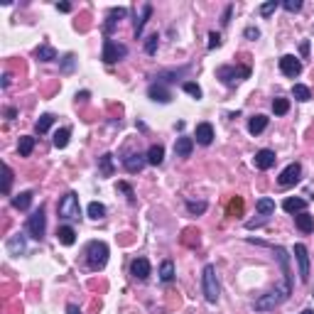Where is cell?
Wrapping results in <instances>:
<instances>
[{
  "label": "cell",
  "instance_id": "cell-16",
  "mask_svg": "<svg viewBox=\"0 0 314 314\" xmlns=\"http://www.w3.org/2000/svg\"><path fill=\"white\" fill-rule=\"evenodd\" d=\"M147 96H150L152 101H160V103H169V101H172V93H169V89H165L160 81H157V84H152V86L147 89Z\"/></svg>",
  "mask_w": 314,
  "mask_h": 314
},
{
  "label": "cell",
  "instance_id": "cell-50",
  "mask_svg": "<svg viewBox=\"0 0 314 314\" xmlns=\"http://www.w3.org/2000/svg\"><path fill=\"white\" fill-rule=\"evenodd\" d=\"M67 314H81V309H78L76 304H69V307H67Z\"/></svg>",
  "mask_w": 314,
  "mask_h": 314
},
{
  "label": "cell",
  "instance_id": "cell-28",
  "mask_svg": "<svg viewBox=\"0 0 314 314\" xmlns=\"http://www.w3.org/2000/svg\"><path fill=\"white\" fill-rule=\"evenodd\" d=\"M34 150V138H30V135H23L20 138V143H17V152H20V157H30Z\"/></svg>",
  "mask_w": 314,
  "mask_h": 314
},
{
  "label": "cell",
  "instance_id": "cell-34",
  "mask_svg": "<svg viewBox=\"0 0 314 314\" xmlns=\"http://www.w3.org/2000/svg\"><path fill=\"white\" fill-rule=\"evenodd\" d=\"M287 111H290V101H287V99H280V96H278V99L272 101V113H275V115H285Z\"/></svg>",
  "mask_w": 314,
  "mask_h": 314
},
{
  "label": "cell",
  "instance_id": "cell-12",
  "mask_svg": "<svg viewBox=\"0 0 314 314\" xmlns=\"http://www.w3.org/2000/svg\"><path fill=\"white\" fill-rule=\"evenodd\" d=\"M130 275L135 280H147L150 278V260L147 258H135L130 263Z\"/></svg>",
  "mask_w": 314,
  "mask_h": 314
},
{
  "label": "cell",
  "instance_id": "cell-53",
  "mask_svg": "<svg viewBox=\"0 0 314 314\" xmlns=\"http://www.w3.org/2000/svg\"><path fill=\"white\" fill-rule=\"evenodd\" d=\"M300 314H314V309H304V312H300Z\"/></svg>",
  "mask_w": 314,
  "mask_h": 314
},
{
  "label": "cell",
  "instance_id": "cell-15",
  "mask_svg": "<svg viewBox=\"0 0 314 314\" xmlns=\"http://www.w3.org/2000/svg\"><path fill=\"white\" fill-rule=\"evenodd\" d=\"M275 152L272 150H258L256 152V157H253V162H256V167L258 169H270L272 165H275Z\"/></svg>",
  "mask_w": 314,
  "mask_h": 314
},
{
  "label": "cell",
  "instance_id": "cell-1",
  "mask_svg": "<svg viewBox=\"0 0 314 314\" xmlns=\"http://www.w3.org/2000/svg\"><path fill=\"white\" fill-rule=\"evenodd\" d=\"M290 292H292V275H282L280 285H275L270 292H265L263 297H258V300H256V304H253V309H258V312L275 309V307H280V304L290 297Z\"/></svg>",
  "mask_w": 314,
  "mask_h": 314
},
{
  "label": "cell",
  "instance_id": "cell-13",
  "mask_svg": "<svg viewBox=\"0 0 314 314\" xmlns=\"http://www.w3.org/2000/svg\"><path fill=\"white\" fill-rule=\"evenodd\" d=\"M125 15H128V10L125 8H113L111 12H108V17H106V25H103V32L106 34H111L113 32V27L121 23V20H125Z\"/></svg>",
  "mask_w": 314,
  "mask_h": 314
},
{
  "label": "cell",
  "instance_id": "cell-38",
  "mask_svg": "<svg viewBox=\"0 0 314 314\" xmlns=\"http://www.w3.org/2000/svg\"><path fill=\"white\" fill-rule=\"evenodd\" d=\"M101 174L103 177H111L113 174V155H103L101 157Z\"/></svg>",
  "mask_w": 314,
  "mask_h": 314
},
{
  "label": "cell",
  "instance_id": "cell-44",
  "mask_svg": "<svg viewBox=\"0 0 314 314\" xmlns=\"http://www.w3.org/2000/svg\"><path fill=\"white\" fill-rule=\"evenodd\" d=\"M216 47H221V34L209 32V49H216Z\"/></svg>",
  "mask_w": 314,
  "mask_h": 314
},
{
  "label": "cell",
  "instance_id": "cell-4",
  "mask_svg": "<svg viewBox=\"0 0 314 314\" xmlns=\"http://www.w3.org/2000/svg\"><path fill=\"white\" fill-rule=\"evenodd\" d=\"M56 213H59V219H64V221H76L78 216H81V206H78V197L74 191H67L59 204H56Z\"/></svg>",
  "mask_w": 314,
  "mask_h": 314
},
{
  "label": "cell",
  "instance_id": "cell-51",
  "mask_svg": "<svg viewBox=\"0 0 314 314\" xmlns=\"http://www.w3.org/2000/svg\"><path fill=\"white\" fill-rule=\"evenodd\" d=\"M10 81H12V76L10 74H5V76H3V89H8V86H10Z\"/></svg>",
  "mask_w": 314,
  "mask_h": 314
},
{
  "label": "cell",
  "instance_id": "cell-29",
  "mask_svg": "<svg viewBox=\"0 0 314 314\" xmlns=\"http://www.w3.org/2000/svg\"><path fill=\"white\" fill-rule=\"evenodd\" d=\"M69 138H71V130L69 128H59L54 133V147L56 150H64L69 145Z\"/></svg>",
  "mask_w": 314,
  "mask_h": 314
},
{
  "label": "cell",
  "instance_id": "cell-8",
  "mask_svg": "<svg viewBox=\"0 0 314 314\" xmlns=\"http://www.w3.org/2000/svg\"><path fill=\"white\" fill-rule=\"evenodd\" d=\"M300 180H302V165H300V162H292V165H287V167L280 172L278 184H280L282 189H287V187H295Z\"/></svg>",
  "mask_w": 314,
  "mask_h": 314
},
{
  "label": "cell",
  "instance_id": "cell-2",
  "mask_svg": "<svg viewBox=\"0 0 314 314\" xmlns=\"http://www.w3.org/2000/svg\"><path fill=\"white\" fill-rule=\"evenodd\" d=\"M86 263L91 270H103L108 263V246L103 241H91L86 246Z\"/></svg>",
  "mask_w": 314,
  "mask_h": 314
},
{
  "label": "cell",
  "instance_id": "cell-46",
  "mask_svg": "<svg viewBox=\"0 0 314 314\" xmlns=\"http://www.w3.org/2000/svg\"><path fill=\"white\" fill-rule=\"evenodd\" d=\"M231 12H233V5H228L224 10V15H221V25H228L231 23Z\"/></svg>",
  "mask_w": 314,
  "mask_h": 314
},
{
  "label": "cell",
  "instance_id": "cell-27",
  "mask_svg": "<svg viewBox=\"0 0 314 314\" xmlns=\"http://www.w3.org/2000/svg\"><path fill=\"white\" fill-rule=\"evenodd\" d=\"M52 123H54V115L52 113H45V115H40V121L34 123V133L37 135H45L49 128H52Z\"/></svg>",
  "mask_w": 314,
  "mask_h": 314
},
{
  "label": "cell",
  "instance_id": "cell-48",
  "mask_svg": "<svg viewBox=\"0 0 314 314\" xmlns=\"http://www.w3.org/2000/svg\"><path fill=\"white\" fill-rule=\"evenodd\" d=\"M56 10L59 12H71V5H69V3H56Z\"/></svg>",
  "mask_w": 314,
  "mask_h": 314
},
{
  "label": "cell",
  "instance_id": "cell-33",
  "mask_svg": "<svg viewBox=\"0 0 314 314\" xmlns=\"http://www.w3.org/2000/svg\"><path fill=\"white\" fill-rule=\"evenodd\" d=\"M89 216L93 219V221H101V219H106V206L99 202H91L89 204Z\"/></svg>",
  "mask_w": 314,
  "mask_h": 314
},
{
  "label": "cell",
  "instance_id": "cell-19",
  "mask_svg": "<svg viewBox=\"0 0 314 314\" xmlns=\"http://www.w3.org/2000/svg\"><path fill=\"white\" fill-rule=\"evenodd\" d=\"M191 150H194V140L191 138H177V143H174V155L177 157H189Z\"/></svg>",
  "mask_w": 314,
  "mask_h": 314
},
{
  "label": "cell",
  "instance_id": "cell-3",
  "mask_svg": "<svg viewBox=\"0 0 314 314\" xmlns=\"http://www.w3.org/2000/svg\"><path fill=\"white\" fill-rule=\"evenodd\" d=\"M202 290L206 302L216 304L219 302V295H221V287H219V278H216V268L213 265H206L202 272Z\"/></svg>",
  "mask_w": 314,
  "mask_h": 314
},
{
  "label": "cell",
  "instance_id": "cell-5",
  "mask_svg": "<svg viewBox=\"0 0 314 314\" xmlns=\"http://www.w3.org/2000/svg\"><path fill=\"white\" fill-rule=\"evenodd\" d=\"M250 76V67H219L216 69V78H221L226 86H235L238 81Z\"/></svg>",
  "mask_w": 314,
  "mask_h": 314
},
{
  "label": "cell",
  "instance_id": "cell-11",
  "mask_svg": "<svg viewBox=\"0 0 314 314\" xmlns=\"http://www.w3.org/2000/svg\"><path fill=\"white\" fill-rule=\"evenodd\" d=\"M5 248H8L10 256H25V250H27V238H25V233L10 235L8 243H5Z\"/></svg>",
  "mask_w": 314,
  "mask_h": 314
},
{
  "label": "cell",
  "instance_id": "cell-14",
  "mask_svg": "<svg viewBox=\"0 0 314 314\" xmlns=\"http://www.w3.org/2000/svg\"><path fill=\"white\" fill-rule=\"evenodd\" d=\"M194 138H197V143H199V145H211V143H213V128H211V123H199V125H197Z\"/></svg>",
  "mask_w": 314,
  "mask_h": 314
},
{
  "label": "cell",
  "instance_id": "cell-18",
  "mask_svg": "<svg viewBox=\"0 0 314 314\" xmlns=\"http://www.w3.org/2000/svg\"><path fill=\"white\" fill-rule=\"evenodd\" d=\"M56 238H59L62 246H74L76 243V231L71 226H59L56 228Z\"/></svg>",
  "mask_w": 314,
  "mask_h": 314
},
{
  "label": "cell",
  "instance_id": "cell-17",
  "mask_svg": "<svg viewBox=\"0 0 314 314\" xmlns=\"http://www.w3.org/2000/svg\"><path fill=\"white\" fill-rule=\"evenodd\" d=\"M123 165H125L128 172H140V169L147 165V155H140V152L128 155V157H123Z\"/></svg>",
  "mask_w": 314,
  "mask_h": 314
},
{
  "label": "cell",
  "instance_id": "cell-37",
  "mask_svg": "<svg viewBox=\"0 0 314 314\" xmlns=\"http://www.w3.org/2000/svg\"><path fill=\"white\" fill-rule=\"evenodd\" d=\"M278 8H280V3H278V0H268V3H263V5H260L258 10H260V15H263V17H268V15H272Z\"/></svg>",
  "mask_w": 314,
  "mask_h": 314
},
{
  "label": "cell",
  "instance_id": "cell-22",
  "mask_svg": "<svg viewBox=\"0 0 314 314\" xmlns=\"http://www.w3.org/2000/svg\"><path fill=\"white\" fill-rule=\"evenodd\" d=\"M150 15H152V5L145 3V5H143V15H140V20H135V27H133L135 40H140V37H143V27H145V23H147V17H150Z\"/></svg>",
  "mask_w": 314,
  "mask_h": 314
},
{
  "label": "cell",
  "instance_id": "cell-42",
  "mask_svg": "<svg viewBox=\"0 0 314 314\" xmlns=\"http://www.w3.org/2000/svg\"><path fill=\"white\" fill-rule=\"evenodd\" d=\"M74 64H76V56L67 54V56H64V62H62V71H64V74H69V71L74 69Z\"/></svg>",
  "mask_w": 314,
  "mask_h": 314
},
{
  "label": "cell",
  "instance_id": "cell-52",
  "mask_svg": "<svg viewBox=\"0 0 314 314\" xmlns=\"http://www.w3.org/2000/svg\"><path fill=\"white\" fill-rule=\"evenodd\" d=\"M5 115H8V121H12V118L17 115V111H15V108H8V111H5Z\"/></svg>",
  "mask_w": 314,
  "mask_h": 314
},
{
  "label": "cell",
  "instance_id": "cell-10",
  "mask_svg": "<svg viewBox=\"0 0 314 314\" xmlns=\"http://www.w3.org/2000/svg\"><path fill=\"white\" fill-rule=\"evenodd\" d=\"M280 71L290 78L300 76V74H302V62L295 54H285V56H280Z\"/></svg>",
  "mask_w": 314,
  "mask_h": 314
},
{
  "label": "cell",
  "instance_id": "cell-26",
  "mask_svg": "<svg viewBox=\"0 0 314 314\" xmlns=\"http://www.w3.org/2000/svg\"><path fill=\"white\" fill-rule=\"evenodd\" d=\"M34 56L40 59V62H54L56 59V49L49 45H40L37 49H34Z\"/></svg>",
  "mask_w": 314,
  "mask_h": 314
},
{
  "label": "cell",
  "instance_id": "cell-9",
  "mask_svg": "<svg viewBox=\"0 0 314 314\" xmlns=\"http://www.w3.org/2000/svg\"><path fill=\"white\" fill-rule=\"evenodd\" d=\"M295 258H297V268H300V280L307 282L309 280V253H307L304 243L295 246Z\"/></svg>",
  "mask_w": 314,
  "mask_h": 314
},
{
  "label": "cell",
  "instance_id": "cell-39",
  "mask_svg": "<svg viewBox=\"0 0 314 314\" xmlns=\"http://www.w3.org/2000/svg\"><path fill=\"white\" fill-rule=\"evenodd\" d=\"M182 89L187 91L189 96H194L197 101L202 99V89H199V84H194V81H184V86H182Z\"/></svg>",
  "mask_w": 314,
  "mask_h": 314
},
{
  "label": "cell",
  "instance_id": "cell-23",
  "mask_svg": "<svg viewBox=\"0 0 314 314\" xmlns=\"http://www.w3.org/2000/svg\"><path fill=\"white\" fill-rule=\"evenodd\" d=\"M295 224H297V228H300L302 233H312L314 231V216H309L307 211H302V213H297V216H295Z\"/></svg>",
  "mask_w": 314,
  "mask_h": 314
},
{
  "label": "cell",
  "instance_id": "cell-43",
  "mask_svg": "<svg viewBox=\"0 0 314 314\" xmlns=\"http://www.w3.org/2000/svg\"><path fill=\"white\" fill-rule=\"evenodd\" d=\"M145 52H147V54H155V52H157V34H150V37H147Z\"/></svg>",
  "mask_w": 314,
  "mask_h": 314
},
{
  "label": "cell",
  "instance_id": "cell-45",
  "mask_svg": "<svg viewBox=\"0 0 314 314\" xmlns=\"http://www.w3.org/2000/svg\"><path fill=\"white\" fill-rule=\"evenodd\" d=\"M243 34H246L248 40H258V37H260V30H258V27H246V32H243Z\"/></svg>",
  "mask_w": 314,
  "mask_h": 314
},
{
  "label": "cell",
  "instance_id": "cell-36",
  "mask_svg": "<svg viewBox=\"0 0 314 314\" xmlns=\"http://www.w3.org/2000/svg\"><path fill=\"white\" fill-rule=\"evenodd\" d=\"M3 194H10V187H12V169L8 165H3Z\"/></svg>",
  "mask_w": 314,
  "mask_h": 314
},
{
  "label": "cell",
  "instance_id": "cell-21",
  "mask_svg": "<svg viewBox=\"0 0 314 314\" xmlns=\"http://www.w3.org/2000/svg\"><path fill=\"white\" fill-rule=\"evenodd\" d=\"M265 128H268V115H260L258 113V115H253V118L248 121V133L250 135H260Z\"/></svg>",
  "mask_w": 314,
  "mask_h": 314
},
{
  "label": "cell",
  "instance_id": "cell-7",
  "mask_svg": "<svg viewBox=\"0 0 314 314\" xmlns=\"http://www.w3.org/2000/svg\"><path fill=\"white\" fill-rule=\"evenodd\" d=\"M45 231H47V216H45V209H34L27 219V233L32 235L34 241H42L45 238Z\"/></svg>",
  "mask_w": 314,
  "mask_h": 314
},
{
  "label": "cell",
  "instance_id": "cell-32",
  "mask_svg": "<svg viewBox=\"0 0 314 314\" xmlns=\"http://www.w3.org/2000/svg\"><path fill=\"white\" fill-rule=\"evenodd\" d=\"M256 209H258V213H263V216H270V213L275 211V202L268 199V197H263V199L256 202Z\"/></svg>",
  "mask_w": 314,
  "mask_h": 314
},
{
  "label": "cell",
  "instance_id": "cell-20",
  "mask_svg": "<svg viewBox=\"0 0 314 314\" xmlns=\"http://www.w3.org/2000/svg\"><path fill=\"white\" fill-rule=\"evenodd\" d=\"M282 209L287 213H302L304 209H307V202L300 199V197H287V199L282 202Z\"/></svg>",
  "mask_w": 314,
  "mask_h": 314
},
{
  "label": "cell",
  "instance_id": "cell-47",
  "mask_svg": "<svg viewBox=\"0 0 314 314\" xmlns=\"http://www.w3.org/2000/svg\"><path fill=\"white\" fill-rule=\"evenodd\" d=\"M118 189H123L130 199H133V189H130V184H125V182H118Z\"/></svg>",
  "mask_w": 314,
  "mask_h": 314
},
{
  "label": "cell",
  "instance_id": "cell-24",
  "mask_svg": "<svg viewBox=\"0 0 314 314\" xmlns=\"http://www.w3.org/2000/svg\"><path fill=\"white\" fill-rule=\"evenodd\" d=\"M165 162V147L162 145H152L147 150V165H162Z\"/></svg>",
  "mask_w": 314,
  "mask_h": 314
},
{
  "label": "cell",
  "instance_id": "cell-31",
  "mask_svg": "<svg viewBox=\"0 0 314 314\" xmlns=\"http://www.w3.org/2000/svg\"><path fill=\"white\" fill-rule=\"evenodd\" d=\"M160 280L162 282L174 280V263H172V260H165V263L160 265Z\"/></svg>",
  "mask_w": 314,
  "mask_h": 314
},
{
  "label": "cell",
  "instance_id": "cell-49",
  "mask_svg": "<svg viewBox=\"0 0 314 314\" xmlns=\"http://www.w3.org/2000/svg\"><path fill=\"white\" fill-rule=\"evenodd\" d=\"M89 96H91L89 91H81V93H76V103H78V101L84 103V101H86V99H89Z\"/></svg>",
  "mask_w": 314,
  "mask_h": 314
},
{
  "label": "cell",
  "instance_id": "cell-30",
  "mask_svg": "<svg viewBox=\"0 0 314 314\" xmlns=\"http://www.w3.org/2000/svg\"><path fill=\"white\" fill-rule=\"evenodd\" d=\"M292 96H295L300 103H307L309 99H312V91L307 89L304 84H295V86H292Z\"/></svg>",
  "mask_w": 314,
  "mask_h": 314
},
{
  "label": "cell",
  "instance_id": "cell-25",
  "mask_svg": "<svg viewBox=\"0 0 314 314\" xmlns=\"http://www.w3.org/2000/svg\"><path fill=\"white\" fill-rule=\"evenodd\" d=\"M32 204V191H20L17 197H12V206L20 209V211H27Z\"/></svg>",
  "mask_w": 314,
  "mask_h": 314
},
{
  "label": "cell",
  "instance_id": "cell-35",
  "mask_svg": "<svg viewBox=\"0 0 314 314\" xmlns=\"http://www.w3.org/2000/svg\"><path fill=\"white\" fill-rule=\"evenodd\" d=\"M228 216H241L243 213V199L241 197H235V199H231V204H228Z\"/></svg>",
  "mask_w": 314,
  "mask_h": 314
},
{
  "label": "cell",
  "instance_id": "cell-6",
  "mask_svg": "<svg viewBox=\"0 0 314 314\" xmlns=\"http://www.w3.org/2000/svg\"><path fill=\"white\" fill-rule=\"evenodd\" d=\"M125 56H128V47L125 45L115 42V40H111V37H106V40H103L101 59L106 62V64H115V62H121V59H125Z\"/></svg>",
  "mask_w": 314,
  "mask_h": 314
},
{
  "label": "cell",
  "instance_id": "cell-40",
  "mask_svg": "<svg viewBox=\"0 0 314 314\" xmlns=\"http://www.w3.org/2000/svg\"><path fill=\"white\" fill-rule=\"evenodd\" d=\"M187 209H189V213H204L206 211V202H191V199H187Z\"/></svg>",
  "mask_w": 314,
  "mask_h": 314
},
{
  "label": "cell",
  "instance_id": "cell-41",
  "mask_svg": "<svg viewBox=\"0 0 314 314\" xmlns=\"http://www.w3.org/2000/svg\"><path fill=\"white\" fill-rule=\"evenodd\" d=\"M282 8L287 12H297V10H302V0H285Z\"/></svg>",
  "mask_w": 314,
  "mask_h": 314
}]
</instances>
